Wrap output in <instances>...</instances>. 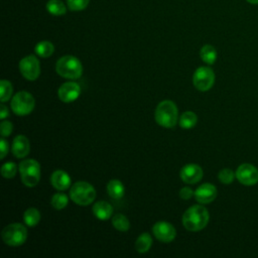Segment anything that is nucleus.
I'll list each match as a JSON object with an SVG mask.
<instances>
[{"label": "nucleus", "mask_w": 258, "mask_h": 258, "mask_svg": "<svg viewBox=\"0 0 258 258\" xmlns=\"http://www.w3.org/2000/svg\"><path fill=\"white\" fill-rule=\"evenodd\" d=\"M200 56L204 62L208 64H213L217 59V50L213 45L206 44L201 48Z\"/></svg>", "instance_id": "nucleus-20"}, {"label": "nucleus", "mask_w": 258, "mask_h": 258, "mask_svg": "<svg viewBox=\"0 0 258 258\" xmlns=\"http://www.w3.org/2000/svg\"><path fill=\"white\" fill-rule=\"evenodd\" d=\"M10 105L14 114L18 116H26L34 109L35 101L30 93L20 91L13 96Z\"/></svg>", "instance_id": "nucleus-7"}, {"label": "nucleus", "mask_w": 258, "mask_h": 258, "mask_svg": "<svg viewBox=\"0 0 258 258\" xmlns=\"http://www.w3.org/2000/svg\"><path fill=\"white\" fill-rule=\"evenodd\" d=\"M56 73L66 79L77 80L83 74V66L79 58L74 55H63L55 63Z\"/></svg>", "instance_id": "nucleus-3"}, {"label": "nucleus", "mask_w": 258, "mask_h": 258, "mask_svg": "<svg viewBox=\"0 0 258 258\" xmlns=\"http://www.w3.org/2000/svg\"><path fill=\"white\" fill-rule=\"evenodd\" d=\"M235 177H236V173H234V171L230 168H223L218 173L219 180L224 184L232 183Z\"/></svg>", "instance_id": "nucleus-28"}, {"label": "nucleus", "mask_w": 258, "mask_h": 258, "mask_svg": "<svg viewBox=\"0 0 258 258\" xmlns=\"http://www.w3.org/2000/svg\"><path fill=\"white\" fill-rule=\"evenodd\" d=\"M197 122H198V116L196 115V113L191 111H186L182 113L178 119L179 126L182 129H190L196 126Z\"/></svg>", "instance_id": "nucleus-21"}, {"label": "nucleus", "mask_w": 258, "mask_h": 258, "mask_svg": "<svg viewBox=\"0 0 258 258\" xmlns=\"http://www.w3.org/2000/svg\"><path fill=\"white\" fill-rule=\"evenodd\" d=\"M203 169L200 165L196 163H189L184 165L180 169V178L184 183L187 184H194L199 182L203 177Z\"/></svg>", "instance_id": "nucleus-12"}, {"label": "nucleus", "mask_w": 258, "mask_h": 258, "mask_svg": "<svg viewBox=\"0 0 258 258\" xmlns=\"http://www.w3.org/2000/svg\"><path fill=\"white\" fill-rule=\"evenodd\" d=\"M70 197L75 204L88 206L94 202L96 198V190L89 182L77 181L71 187Z\"/></svg>", "instance_id": "nucleus-4"}, {"label": "nucleus", "mask_w": 258, "mask_h": 258, "mask_svg": "<svg viewBox=\"0 0 258 258\" xmlns=\"http://www.w3.org/2000/svg\"><path fill=\"white\" fill-rule=\"evenodd\" d=\"M0 148H1V153H0V158L3 159L6 154L8 153V142L5 140L4 137H2L0 141Z\"/></svg>", "instance_id": "nucleus-33"}, {"label": "nucleus", "mask_w": 258, "mask_h": 258, "mask_svg": "<svg viewBox=\"0 0 258 258\" xmlns=\"http://www.w3.org/2000/svg\"><path fill=\"white\" fill-rule=\"evenodd\" d=\"M12 85L9 81L7 80H2L0 83V92H1V96H0V101L2 103L8 101L11 96H12Z\"/></svg>", "instance_id": "nucleus-27"}, {"label": "nucleus", "mask_w": 258, "mask_h": 258, "mask_svg": "<svg viewBox=\"0 0 258 258\" xmlns=\"http://www.w3.org/2000/svg\"><path fill=\"white\" fill-rule=\"evenodd\" d=\"M17 171V165L14 162H6L1 167V174L4 178H12Z\"/></svg>", "instance_id": "nucleus-29"}, {"label": "nucleus", "mask_w": 258, "mask_h": 258, "mask_svg": "<svg viewBox=\"0 0 258 258\" xmlns=\"http://www.w3.org/2000/svg\"><path fill=\"white\" fill-rule=\"evenodd\" d=\"M81 94V87L79 84L75 82H67L62 84L58 91H57V96L60 101L64 103H70L76 101Z\"/></svg>", "instance_id": "nucleus-13"}, {"label": "nucleus", "mask_w": 258, "mask_h": 258, "mask_svg": "<svg viewBox=\"0 0 258 258\" xmlns=\"http://www.w3.org/2000/svg\"><path fill=\"white\" fill-rule=\"evenodd\" d=\"M217 197V188L212 183H203L195 190V198L201 204H210Z\"/></svg>", "instance_id": "nucleus-14"}, {"label": "nucleus", "mask_w": 258, "mask_h": 258, "mask_svg": "<svg viewBox=\"0 0 258 258\" xmlns=\"http://www.w3.org/2000/svg\"><path fill=\"white\" fill-rule=\"evenodd\" d=\"M192 196H195V191L188 186H184L179 190V197L182 200H189Z\"/></svg>", "instance_id": "nucleus-32"}, {"label": "nucleus", "mask_w": 258, "mask_h": 258, "mask_svg": "<svg viewBox=\"0 0 258 258\" xmlns=\"http://www.w3.org/2000/svg\"><path fill=\"white\" fill-rule=\"evenodd\" d=\"M93 213L95 217L101 221H106L111 218L113 214V207L104 201H99L93 206Z\"/></svg>", "instance_id": "nucleus-17"}, {"label": "nucleus", "mask_w": 258, "mask_h": 258, "mask_svg": "<svg viewBox=\"0 0 258 258\" xmlns=\"http://www.w3.org/2000/svg\"><path fill=\"white\" fill-rule=\"evenodd\" d=\"M152 245V238L148 233H142L135 242V249L139 253H146Z\"/></svg>", "instance_id": "nucleus-19"}, {"label": "nucleus", "mask_w": 258, "mask_h": 258, "mask_svg": "<svg viewBox=\"0 0 258 258\" xmlns=\"http://www.w3.org/2000/svg\"><path fill=\"white\" fill-rule=\"evenodd\" d=\"M235 173L236 178L244 185H254L258 182V169L250 163L241 164Z\"/></svg>", "instance_id": "nucleus-10"}, {"label": "nucleus", "mask_w": 258, "mask_h": 258, "mask_svg": "<svg viewBox=\"0 0 258 258\" xmlns=\"http://www.w3.org/2000/svg\"><path fill=\"white\" fill-rule=\"evenodd\" d=\"M89 2L90 0H68V7L72 11H81L88 6Z\"/></svg>", "instance_id": "nucleus-30"}, {"label": "nucleus", "mask_w": 258, "mask_h": 258, "mask_svg": "<svg viewBox=\"0 0 258 258\" xmlns=\"http://www.w3.org/2000/svg\"><path fill=\"white\" fill-rule=\"evenodd\" d=\"M155 121L165 128H172L177 123L178 110L176 105L170 100L161 101L155 109Z\"/></svg>", "instance_id": "nucleus-2"}, {"label": "nucleus", "mask_w": 258, "mask_h": 258, "mask_svg": "<svg viewBox=\"0 0 258 258\" xmlns=\"http://www.w3.org/2000/svg\"><path fill=\"white\" fill-rule=\"evenodd\" d=\"M152 233L158 241L163 243H169L173 241L176 236V231L174 227L170 223L164 221L155 223L152 227Z\"/></svg>", "instance_id": "nucleus-11"}, {"label": "nucleus", "mask_w": 258, "mask_h": 258, "mask_svg": "<svg viewBox=\"0 0 258 258\" xmlns=\"http://www.w3.org/2000/svg\"><path fill=\"white\" fill-rule=\"evenodd\" d=\"M209 219L208 210L203 206L195 205L188 208L182 215V225L188 231L198 232L208 225Z\"/></svg>", "instance_id": "nucleus-1"}, {"label": "nucleus", "mask_w": 258, "mask_h": 258, "mask_svg": "<svg viewBox=\"0 0 258 258\" xmlns=\"http://www.w3.org/2000/svg\"><path fill=\"white\" fill-rule=\"evenodd\" d=\"M50 203L55 210H62L64 207H67L69 203V198L63 192H57L52 196Z\"/></svg>", "instance_id": "nucleus-26"}, {"label": "nucleus", "mask_w": 258, "mask_h": 258, "mask_svg": "<svg viewBox=\"0 0 258 258\" xmlns=\"http://www.w3.org/2000/svg\"><path fill=\"white\" fill-rule=\"evenodd\" d=\"M23 220L28 227H35L40 221V213L35 208H29L24 212Z\"/></svg>", "instance_id": "nucleus-23"}, {"label": "nucleus", "mask_w": 258, "mask_h": 258, "mask_svg": "<svg viewBox=\"0 0 258 258\" xmlns=\"http://www.w3.org/2000/svg\"><path fill=\"white\" fill-rule=\"evenodd\" d=\"M21 181L28 187L35 186L40 179V165L35 159H26L18 166Z\"/></svg>", "instance_id": "nucleus-5"}, {"label": "nucleus", "mask_w": 258, "mask_h": 258, "mask_svg": "<svg viewBox=\"0 0 258 258\" xmlns=\"http://www.w3.org/2000/svg\"><path fill=\"white\" fill-rule=\"evenodd\" d=\"M46 10L55 16L63 15L67 11V8L64 6V3L60 0H49L46 3Z\"/></svg>", "instance_id": "nucleus-24"}, {"label": "nucleus", "mask_w": 258, "mask_h": 258, "mask_svg": "<svg viewBox=\"0 0 258 258\" xmlns=\"http://www.w3.org/2000/svg\"><path fill=\"white\" fill-rule=\"evenodd\" d=\"M34 50H35V53L38 56H40V57H48V56H50L53 53L54 46H53V44L50 41L43 40V41L38 42L35 45Z\"/></svg>", "instance_id": "nucleus-22"}, {"label": "nucleus", "mask_w": 258, "mask_h": 258, "mask_svg": "<svg viewBox=\"0 0 258 258\" xmlns=\"http://www.w3.org/2000/svg\"><path fill=\"white\" fill-rule=\"evenodd\" d=\"M30 150V145L28 139L24 135H17L13 139L12 143V153L17 158L25 157Z\"/></svg>", "instance_id": "nucleus-15"}, {"label": "nucleus", "mask_w": 258, "mask_h": 258, "mask_svg": "<svg viewBox=\"0 0 258 258\" xmlns=\"http://www.w3.org/2000/svg\"><path fill=\"white\" fill-rule=\"evenodd\" d=\"M112 225L115 229H117L118 231H121V232H126L130 228L129 220L126 218V216H124L122 214H116L115 216H113Z\"/></svg>", "instance_id": "nucleus-25"}, {"label": "nucleus", "mask_w": 258, "mask_h": 258, "mask_svg": "<svg viewBox=\"0 0 258 258\" xmlns=\"http://www.w3.org/2000/svg\"><path fill=\"white\" fill-rule=\"evenodd\" d=\"M50 182L55 189L64 190L71 186V177L66 171L57 169L52 172L50 176Z\"/></svg>", "instance_id": "nucleus-16"}, {"label": "nucleus", "mask_w": 258, "mask_h": 258, "mask_svg": "<svg viewBox=\"0 0 258 258\" xmlns=\"http://www.w3.org/2000/svg\"><path fill=\"white\" fill-rule=\"evenodd\" d=\"M3 242L9 246H20L25 243L27 238V230L20 223H13L6 226L1 233Z\"/></svg>", "instance_id": "nucleus-6"}, {"label": "nucleus", "mask_w": 258, "mask_h": 258, "mask_svg": "<svg viewBox=\"0 0 258 258\" xmlns=\"http://www.w3.org/2000/svg\"><path fill=\"white\" fill-rule=\"evenodd\" d=\"M108 195L115 200H119L123 198L125 192V187L123 183L118 179H111L107 184Z\"/></svg>", "instance_id": "nucleus-18"}, {"label": "nucleus", "mask_w": 258, "mask_h": 258, "mask_svg": "<svg viewBox=\"0 0 258 258\" xmlns=\"http://www.w3.org/2000/svg\"><path fill=\"white\" fill-rule=\"evenodd\" d=\"M250 4H258V0H246Z\"/></svg>", "instance_id": "nucleus-35"}, {"label": "nucleus", "mask_w": 258, "mask_h": 258, "mask_svg": "<svg viewBox=\"0 0 258 258\" xmlns=\"http://www.w3.org/2000/svg\"><path fill=\"white\" fill-rule=\"evenodd\" d=\"M13 130V125L10 121L7 120H3L0 124V132L2 137H7L12 133Z\"/></svg>", "instance_id": "nucleus-31"}, {"label": "nucleus", "mask_w": 258, "mask_h": 258, "mask_svg": "<svg viewBox=\"0 0 258 258\" xmlns=\"http://www.w3.org/2000/svg\"><path fill=\"white\" fill-rule=\"evenodd\" d=\"M215 83L214 71L209 67H200L192 76V84L199 91H209Z\"/></svg>", "instance_id": "nucleus-8"}, {"label": "nucleus", "mask_w": 258, "mask_h": 258, "mask_svg": "<svg viewBox=\"0 0 258 258\" xmlns=\"http://www.w3.org/2000/svg\"><path fill=\"white\" fill-rule=\"evenodd\" d=\"M19 71L23 78L35 81L40 75V64L36 56L29 54L19 61Z\"/></svg>", "instance_id": "nucleus-9"}, {"label": "nucleus", "mask_w": 258, "mask_h": 258, "mask_svg": "<svg viewBox=\"0 0 258 258\" xmlns=\"http://www.w3.org/2000/svg\"><path fill=\"white\" fill-rule=\"evenodd\" d=\"M8 115H9L8 108H7L4 104H2V105L0 106V118H1L2 120H4L6 117H8Z\"/></svg>", "instance_id": "nucleus-34"}]
</instances>
